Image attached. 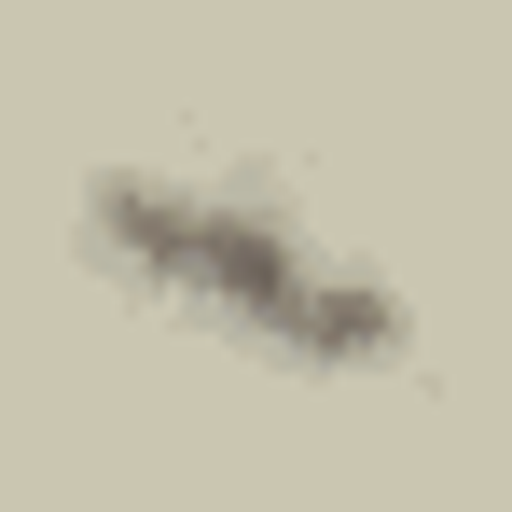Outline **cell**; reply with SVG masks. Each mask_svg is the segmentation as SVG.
<instances>
[{
	"label": "cell",
	"instance_id": "1",
	"mask_svg": "<svg viewBox=\"0 0 512 512\" xmlns=\"http://www.w3.org/2000/svg\"><path fill=\"white\" fill-rule=\"evenodd\" d=\"M84 250L167 305L194 333L250 346L277 374H388L402 360V291L360 250H333L305 208H277L250 180H194V167H97L84 180Z\"/></svg>",
	"mask_w": 512,
	"mask_h": 512
}]
</instances>
